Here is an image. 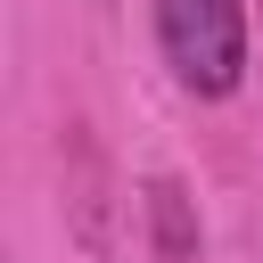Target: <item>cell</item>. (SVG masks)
Returning a JSON list of instances; mask_svg holds the SVG:
<instances>
[{
  "label": "cell",
  "mask_w": 263,
  "mask_h": 263,
  "mask_svg": "<svg viewBox=\"0 0 263 263\" xmlns=\"http://www.w3.org/2000/svg\"><path fill=\"white\" fill-rule=\"evenodd\" d=\"M156 49L189 99H230L247 82V0H148Z\"/></svg>",
  "instance_id": "1"
},
{
  "label": "cell",
  "mask_w": 263,
  "mask_h": 263,
  "mask_svg": "<svg viewBox=\"0 0 263 263\" xmlns=\"http://www.w3.org/2000/svg\"><path fill=\"white\" fill-rule=\"evenodd\" d=\"M140 214H148V247H156V263H197V247H205V230H197V197H189L173 173H148V181H140Z\"/></svg>",
  "instance_id": "2"
}]
</instances>
